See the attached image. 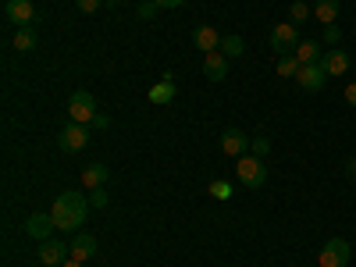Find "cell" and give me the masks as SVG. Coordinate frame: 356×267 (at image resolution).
<instances>
[{
  "label": "cell",
  "instance_id": "6da1fadb",
  "mask_svg": "<svg viewBox=\"0 0 356 267\" xmlns=\"http://www.w3.org/2000/svg\"><path fill=\"white\" fill-rule=\"evenodd\" d=\"M50 214H54V225L61 228V232H79L82 221H86V214H89V200L82 193H75V189L57 193Z\"/></svg>",
  "mask_w": 356,
  "mask_h": 267
},
{
  "label": "cell",
  "instance_id": "7a4b0ae2",
  "mask_svg": "<svg viewBox=\"0 0 356 267\" xmlns=\"http://www.w3.org/2000/svg\"><path fill=\"white\" fill-rule=\"evenodd\" d=\"M235 175H239V182L246 189H260L267 182V164L264 157H253V154H243L239 161H235Z\"/></svg>",
  "mask_w": 356,
  "mask_h": 267
},
{
  "label": "cell",
  "instance_id": "3957f363",
  "mask_svg": "<svg viewBox=\"0 0 356 267\" xmlns=\"http://www.w3.org/2000/svg\"><path fill=\"white\" fill-rule=\"evenodd\" d=\"M97 114H100V111H97L93 93H86V89L72 93V100H68V118H72V122H79V125H93V118H97Z\"/></svg>",
  "mask_w": 356,
  "mask_h": 267
},
{
  "label": "cell",
  "instance_id": "277c9868",
  "mask_svg": "<svg viewBox=\"0 0 356 267\" xmlns=\"http://www.w3.org/2000/svg\"><path fill=\"white\" fill-rule=\"evenodd\" d=\"M57 143H61L65 154H79L89 146V125H79V122H68L61 129V136H57Z\"/></svg>",
  "mask_w": 356,
  "mask_h": 267
},
{
  "label": "cell",
  "instance_id": "5b68a950",
  "mask_svg": "<svg viewBox=\"0 0 356 267\" xmlns=\"http://www.w3.org/2000/svg\"><path fill=\"white\" fill-rule=\"evenodd\" d=\"M271 47L278 50V57L282 54H296V47H300V29H296L292 22H278L271 29Z\"/></svg>",
  "mask_w": 356,
  "mask_h": 267
},
{
  "label": "cell",
  "instance_id": "8992f818",
  "mask_svg": "<svg viewBox=\"0 0 356 267\" xmlns=\"http://www.w3.org/2000/svg\"><path fill=\"white\" fill-rule=\"evenodd\" d=\"M349 257H353V250H349V243H346V239H328L317 260H321V267H346V264H349Z\"/></svg>",
  "mask_w": 356,
  "mask_h": 267
},
{
  "label": "cell",
  "instance_id": "52a82bcc",
  "mask_svg": "<svg viewBox=\"0 0 356 267\" xmlns=\"http://www.w3.org/2000/svg\"><path fill=\"white\" fill-rule=\"evenodd\" d=\"M250 143H253V139H250L243 129H225V132H221V154L239 161V157L250 150Z\"/></svg>",
  "mask_w": 356,
  "mask_h": 267
},
{
  "label": "cell",
  "instance_id": "ba28073f",
  "mask_svg": "<svg viewBox=\"0 0 356 267\" xmlns=\"http://www.w3.org/2000/svg\"><path fill=\"white\" fill-rule=\"evenodd\" d=\"M68 257H72V246L61 243V239H43L40 243V264H47V267H61Z\"/></svg>",
  "mask_w": 356,
  "mask_h": 267
},
{
  "label": "cell",
  "instance_id": "9c48e42d",
  "mask_svg": "<svg viewBox=\"0 0 356 267\" xmlns=\"http://www.w3.org/2000/svg\"><path fill=\"white\" fill-rule=\"evenodd\" d=\"M221 33H218V29L214 25H196L193 29V47L196 50H203V54H214V50H221Z\"/></svg>",
  "mask_w": 356,
  "mask_h": 267
},
{
  "label": "cell",
  "instance_id": "30bf717a",
  "mask_svg": "<svg viewBox=\"0 0 356 267\" xmlns=\"http://www.w3.org/2000/svg\"><path fill=\"white\" fill-rule=\"evenodd\" d=\"M321 68H324V75H328V79H339V75H346L349 72V54L346 50H324V57H321V61H317Z\"/></svg>",
  "mask_w": 356,
  "mask_h": 267
},
{
  "label": "cell",
  "instance_id": "8fae6325",
  "mask_svg": "<svg viewBox=\"0 0 356 267\" xmlns=\"http://www.w3.org/2000/svg\"><path fill=\"white\" fill-rule=\"evenodd\" d=\"M54 228H57V225H54V214H29V218H25V235H29V239H36V243L50 239Z\"/></svg>",
  "mask_w": 356,
  "mask_h": 267
},
{
  "label": "cell",
  "instance_id": "7c38bea8",
  "mask_svg": "<svg viewBox=\"0 0 356 267\" xmlns=\"http://www.w3.org/2000/svg\"><path fill=\"white\" fill-rule=\"evenodd\" d=\"M4 15H8V22H15L18 29H25L29 22L36 18V8H33V0H8Z\"/></svg>",
  "mask_w": 356,
  "mask_h": 267
},
{
  "label": "cell",
  "instance_id": "4fadbf2b",
  "mask_svg": "<svg viewBox=\"0 0 356 267\" xmlns=\"http://www.w3.org/2000/svg\"><path fill=\"white\" fill-rule=\"evenodd\" d=\"M296 82H300L307 93H317V89H324V82H328V75H324L321 65H303L300 72H296Z\"/></svg>",
  "mask_w": 356,
  "mask_h": 267
},
{
  "label": "cell",
  "instance_id": "5bb4252c",
  "mask_svg": "<svg viewBox=\"0 0 356 267\" xmlns=\"http://www.w3.org/2000/svg\"><path fill=\"white\" fill-rule=\"evenodd\" d=\"M203 75L211 79V82H225V79H228V57H225L221 50L207 54V57H203Z\"/></svg>",
  "mask_w": 356,
  "mask_h": 267
},
{
  "label": "cell",
  "instance_id": "9a60e30c",
  "mask_svg": "<svg viewBox=\"0 0 356 267\" xmlns=\"http://www.w3.org/2000/svg\"><path fill=\"white\" fill-rule=\"evenodd\" d=\"M97 257V239L93 235H86V232H75V239H72V260H93Z\"/></svg>",
  "mask_w": 356,
  "mask_h": 267
},
{
  "label": "cell",
  "instance_id": "2e32d148",
  "mask_svg": "<svg viewBox=\"0 0 356 267\" xmlns=\"http://www.w3.org/2000/svg\"><path fill=\"white\" fill-rule=\"evenodd\" d=\"M107 178H111L107 164H89V168L82 171V186L93 193V189H104V186H107Z\"/></svg>",
  "mask_w": 356,
  "mask_h": 267
},
{
  "label": "cell",
  "instance_id": "e0dca14e",
  "mask_svg": "<svg viewBox=\"0 0 356 267\" xmlns=\"http://www.w3.org/2000/svg\"><path fill=\"white\" fill-rule=\"evenodd\" d=\"M339 11H342V0H317V4H314V15H317V22H324V25H335Z\"/></svg>",
  "mask_w": 356,
  "mask_h": 267
},
{
  "label": "cell",
  "instance_id": "ac0fdd59",
  "mask_svg": "<svg viewBox=\"0 0 356 267\" xmlns=\"http://www.w3.org/2000/svg\"><path fill=\"white\" fill-rule=\"evenodd\" d=\"M296 57H300V65H317L321 57H324V50H321V43H314V40H300V47H296Z\"/></svg>",
  "mask_w": 356,
  "mask_h": 267
},
{
  "label": "cell",
  "instance_id": "d6986e66",
  "mask_svg": "<svg viewBox=\"0 0 356 267\" xmlns=\"http://www.w3.org/2000/svg\"><path fill=\"white\" fill-rule=\"evenodd\" d=\"M175 93H178V89H175V82H171V75H164V82H157L154 89H150V104H171L175 100Z\"/></svg>",
  "mask_w": 356,
  "mask_h": 267
},
{
  "label": "cell",
  "instance_id": "ffe728a7",
  "mask_svg": "<svg viewBox=\"0 0 356 267\" xmlns=\"http://www.w3.org/2000/svg\"><path fill=\"white\" fill-rule=\"evenodd\" d=\"M36 43H40V36H36L33 25H25V29H18V33H15V50H22V54L36 50Z\"/></svg>",
  "mask_w": 356,
  "mask_h": 267
},
{
  "label": "cell",
  "instance_id": "44dd1931",
  "mask_svg": "<svg viewBox=\"0 0 356 267\" xmlns=\"http://www.w3.org/2000/svg\"><path fill=\"white\" fill-rule=\"evenodd\" d=\"M303 65H300V57H296V54H282L278 57V75L282 79H296V72H300Z\"/></svg>",
  "mask_w": 356,
  "mask_h": 267
},
{
  "label": "cell",
  "instance_id": "7402d4cb",
  "mask_svg": "<svg viewBox=\"0 0 356 267\" xmlns=\"http://www.w3.org/2000/svg\"><path fill=\"white\" fill-rule=\"evenodd\" d=\"M243 50H246L243 36H225V40H221V54L228 57V61H232V57H243Z\"/></svg>",
  "mask_w": 356,
  "mask_h": 267
},
{
  "label": "cell",
  "instance_id": "603a6c76",
  "mask_svg": "<svg viewBox=\"0 0 356 267\" xmlns=\"http://www.w3.org/2000/svg\"><path fill=\"white\" fill-rule=\"evenodd\" d=\"M310 15H314V8L307 4V0H296V4L289 8V22H292V25H296V22H307Z\"/></svg>",
  "mask_w": 356,
  "mask_h": 267
},
{
  "label": "cell",
  "instance_id": "cb8c5ba5",
  "mask_svg": "<svg viewBox=\"0 0 356 267\" xmlns=\"http://www.w3.org/2000/svg\"><path fill=\"white\" fill-rule=\"evenodd\" d=\"M157 11H161V4H157V0H143V4L136 8V15H139L143 22H150V18H154Z\"/></svg>",
  "mask_w": 356,
  "mask_h": 267
},
{
  "label": "cell",
  "instance_id": "d4e9b609",
  "mask_svg": "<svg viewBox=\"0 0 356 267\" xmlns=\"http://www.w3.org/2000/svg\"><path fill=\"white\" fill-rule=\"evenodd\" d=\"M250 150H253V157H267V150H271V139H264V136H253Z\"/></svg>",
  "mask_w": 356,
  "mask_h": 267
},
{
  "label": "cell",
  "instance_id": "484cf974",
  "mask_svg": "<svg viewBox=\"0 0 356 267\" xmlns=\"http://www.w3.org/2000/svg\"><path fill=\"white\" fill-rule=\"evenodd\" d=\"M207 193H211L214 200H228V196H232V189H228V182H211V189H207Z\"/></svg>",
  "mask_w": 356,
  "mask_h": 267
},
{
  "label": "cell",
  "instance_id": "4316f807",
  "mask_svg": "<svg viewBox=\"0 0 356 267\" xmlns=\"http://www.w3.org/2000/svg\"><path fill=\"white\" fill-rule=\"evenodd\" d=\"M339 40H342V29H339V25H324V43L339 47Z\"/></svg>",
  "mask_w": 356,
  "mask_h": 267
},
{
  "label": "cell",
  "instance_id": "83f0119b",
  "mask_svg": "<svg viewBox=\"0 0 356 267\" xmlns=\"http://www.w3.org/2000/svg\"><path fill=\"white\" fill-rule=\"evenodd\" d=\"M89 207H107V186H104V189H93V196H89Z\"/></svg>",
  "mask_w": 356,
  "mask_h": 267
},
{
  "label": "cell",
  "instance_id": "f1b7e54d",
  "mask_svg": "<svg viewBox=\"0 0 356 267\" xmlns=\"http://www.w3.org/2000/svg\"><path fill=\"white\" fill-rule=\"evenodd\" d=\"M79 11L82 15H97L100 11V0H79Z\"/></svg>",
  "mask_w": 356,
  "mask_h": 267
},
{
  "label": "cell",
  "instance_id": "f546056e",
  "mask_svg": "<svg viewBox=\"0 0 356 267\" xmlns=\"http://www.w3.org/2000/svg\"><path fill=\"white\" fill-rule=\"evenodd\" d=\"M346 104H349V107H356V79L346 86Z\"/></svg>",
  "mask_w": 356,
  "mask_h": 267
},
{
  "label": "cell",
  "instance_id": "4dcf8cb0",
  "mask_svg": "<svg viewBox=\"0 0 356 267\" xmlns=\"http://www.w3.org/2000/svg\"><path fill=\"white\" fill-rule=\"evenodd\" d=\"M89 129H111V118H107V114H97V118H93V125H89Z\"/></svg>",
  "mask_w": 356,
  "mask_h": 267
},
{
  "label": "cell",
  "instance_id": "1f68e13d",
  "mask_svg": "<svg viewBox=\"0 0 356 267\" xmlns=\"http://www.w3.org/2000/svg\"><path fill=\"white\" fill-rule=\"evenodd\" d=\"M157 4H161V8H182L186 0H157Z\"/></svg>",
  "mask_w": 356,
  "mask_h": 267
},
{
  "label": "cell",
  "instance_id": "d6a6232c",
  "mask_svg": "<svg viewBox=\"0 0 356 267\" xmlns=\"http://www.w3.org/2000/svg\"><path fill=\"white\" fill-rule=\"evenodd\" d=\"M346 171H349V175H353V178H356V157H353V161H349V164H346Z\"/></svg>",
  "mask_w": 356,
  "mask_h": 267
},
{
  "label": "cell",
  "instance_id": "836d02e7",
  "mask_svg": "<svg viewBox=\"0 0 356 267\" xmlns=\"http://www.w3.org/2000/svg\"><path fill=\"white\" fill-rule=\"evenodd\" d=\"M61 267H82V260H72V257H68V260H65Z\"/></svg>",
  "mask_w": 356,
  "mask_h": 267
}]
</instances>
